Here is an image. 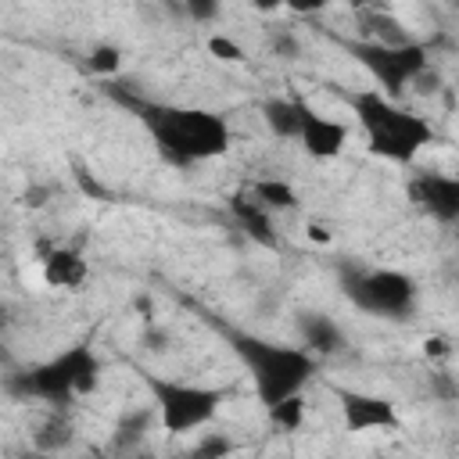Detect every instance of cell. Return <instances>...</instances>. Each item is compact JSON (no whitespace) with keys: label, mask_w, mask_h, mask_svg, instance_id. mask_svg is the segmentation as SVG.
Instances as JSON below:
<instances>
[{"label":"cell","mask_w":459,"mask_h":459,"mask_svg":"<svg viewBox=\"0 0 459 459\" xmlns=\"http://www.w3.org/2000/svg\"><path fill=\"white\" fill-rule=\"evenodd\" d=\"M355 22H359V39H369V43H391V47H402V43H412V32L409 25L391 14L387 7H362L355 11Z\"/></svg>","instance_id":"15"},{"label":"cell","mask_w":459,"mask_h":459,"mask_svg":"<svg viewBox=\"0 0 459 459\" xmlns=\"http://www.w3.org/2000/svg\"><path fill=\"white\" fill-rule=\"evenodd\" d=\"M86 68H90L93 75H118V68H122V50H118L115 43H97V47L90 50V57H86Z\"/></svg>","instance_id":"20"},{"label":"cell","mask_w":459,"mask_h":459,"mask_svg":"<svg viewBox=\"0 0 459 459\" xmlns=\"http://www.w3.org/2000/svg\"><path fill=\"white\" fill-rule=\"evenodd\" d=\"M143 384L151 391V402L158 405V427L172 437L179 434H194L201 427H208L222 402L230 398L226 387H208V384H186V380H172V377H154L143 373Z\"/></svg>","instance_id":"5"},{"label":"cell","mask_w":459,"mask_h":459,"mask_svg":"<svg viewBox=\"0 0 459 459\" xmlns=\"http://www.w3.org/2000/svg\"><path fill=\"white\" fill-rule=\"evenodd\" d=\"M344 54L377 82V90H384L387 97H402L427 68H430V54L423 43H369V39H341Z\"/></svg>","instance_id":"7"},{"label":"cell","mask_w":459,"mask_h":459,"mask_svg":"<svg viewBox=\"0 0 459 459\" xmlns=\"http://www.w3.org/2000/svg\"><path fill=\"white\" fill-rule=\"evenodd\" d=\"M222 333H226L230 351L247 369L251 391L262 405L301 394L305 384L319 373V355H312L305 344H283V341H269L247 330H222Z\"/></svg>","instance_id":"3"},{"label":"cell","mask_w":459,"mask_h":459,"mask_svg":"<svg viewBox=\"0 0 459 459\" xmlns=\"http://www.w3.org/2000/svg\"><path fill=\"white\" fill-rule=\"evenodd\" d=\"M97 384H100V355L86 341L68 344L36 366H25L22 373H7V380H4L11 398H18V402L39 398V402L61 405V409H68L75 398L93 394Z\"/></svg>","instance_id":"4"},{"label":"cell","mask_w":459,"mask_h":459,"mask_svg":"<svg viewBox=\"0 0 459 459\" xmlns=\"http://www.w3.org/2000/svg\"><path fill=\"white\" fill-rule=\"evenodd\" d=\"M298 337H301V344L312 351V355H319V359H326V355H337V351H344L348 348V333L341 330V323L333 319V316H326V312H298Z\"/></svg>","instance_id":"12"},{"label":"cell","mask_w":459,"mask_h":459,"mask_svg":"<svg viewBox=\"0 0 459 459\" xmlns=\"http://www.w3.org/2000/svg\"><path fill=\"white\" fill-rule=\"evenodd\" d=\"M247 190H251L273 215H280V212H298V208H301L298 190H294L287 179H280V176H262V179L247 183Z\"/></svg>","instance_id":"18"},{"label":"cell","mask_w":459,"mask_h":459,"mask_svg":"<svg viewBox=\"0 0 459 459\" xmlns=\"http://www.w3.org/2000/svg\"><path fill=\"white\" fill-rule=\"evenodd\" d=\"M348 7H355V11H362V7H373V0H344Z\"/></svg>","instance_id":"29"},{"label":"cell","mask_w":459,"mask_h":459,"mask_svg":"<svg viewBox=\"0 0 459 459\" xmlns=\"http://www.w3.org/2000/svg\"><path fill=\"white\" fill-rule=\"evenodd\" d=\"M39 273H43V283L47 287H57V290H79L90 276V265L86 258L75 251V247H50L43 258H39Z\"/></svg>","instance_id":"13"},{"label":"cell","mask_w":459,"mask_h":459,"mask_svg":"<svg viewBox=\"0 0 459 459\" xmlns=\"http://www.w3.org/2000/svg\"><path fill=\"white\" fill-rule=\"evenodd\" d=\"M341 100L351 108L369 154L394 161V165H412L430 143H434V126L420 115L402 108L394 97L384 90H341Z\"/></svg>","instance_id":"2"},{"label":"cell","mask_w":459,"mask_h":459,"mask_svg":"<svg viewBox=\"0 0 459 459\" xmlns=\"http://www.w3.org/2000/svg\"><path fill=\"white\" fill-rule=\"evenodd\" d=\"M226 208H230V215H233V222H237V230H244L258 247H276V222H273V212L244 186V190H237V194H230V201H226Z\"/></svg>","instance_id":"11"},{"label":"cell","mask_w":459,"mask_h":459,"mask_svg":"<svg viewBox=\"0 0 459 459\" xmlns=\"http://www.w3.org/2000/svg\"><path fill=\"white\" fill-rule=\"evenodd\" d=\"M423 355H427V359H430V355H434V359H437V355H448V344H445L441 337H427V341H423Z\"/></svg>","instance_id":"26"},{"label":"cell","mask_w":459,"mask_h":459,"mask_svg":"<svg viewBox=\"0 0 459 459\" xmlns=\"http://www.w3.org/2000/svg\"><path fill=\"white\" fill-rule=\"evenodd\" d=\"M154 427H158V405L154 402L151 405H129V409L118 412L115 427H111L108 448L111 452H136Z\"/></svg>","instance_id":"14"},{"label":"cell","mask_w":459,"mask_h":459,"mask_svg":"<svg viewBox=\"0 0 459 459\" xmlns=\"http://www.w3.org/2000/svg\"><path fill=\"white\" fill-rule=\"evenodd\" d=\"M337 409L341 423L348 434H366V430H394L402 423L398 409L391 398L373 394V391H355V387H337Z\"/></svg>","instance_id":"8"},{"label":"cell","mask_w":459,"mask_h":459,"mask_svg":"<svg viewBox=\"0 0 459 459\" xmlns=\"http://www.w3.org/2000/svg\"><path fill=\"white\" fill-rule=\"evenodd\" d=\"M344 298L377 319H409L420 301V283L402 269H366L351 265L341 273Z\"/></svg>","instance_id":"6"},{"label":"cell","mask_w":459,"mask_h":459,"mask_svg":"<svg viewBox=\"0 0 459 459\" xmlns=\"http://www.w3.org/2000/svg\"><path fill=\"white\" fill-rule=\"evenodd\" d=\"M237 445L226 437V434H215V430H204L201 434V441L190 448L194 455H201V459H215V455H230Z\"/></svg>","instance_id":"23"},{"label":"cell","mask_w":459,"mask_h":459,"mask_svg":"<svg viewBox=\"0 0 459 459\" xmlns=\"http://www.w3.org/2000/svg\"><path fill=\"white\" fill-rule=\"evenodd\" d=\"M179 7L190 22H215L222 11V0H179Z\"/></svg>","instance_id":"24"},{"label":"cell","mask_w":459,"mask_h":459,"mask_svg":"<svg viewBox=\"0 0 459 459\" xmlns=\"http://www.w3.org/2000/svg\"><path fill=\"white\" fill-rule=\"evenodd\" d=\"M72 441H75V427H72V420H68V412L61 405H54V412L32 430V448L47 452V455L72 448Z\"/></svg>","instance_id":"17"},{"label":"cell","mask_w":459,"mask_h":459,"mask_svg":"<svg viewBox=\"0 0 459 459\" xmlns=\"http://www.w3.org/2000/svg\"><path fill=\"white\" fill-rule=\"evenodd\" d=\"M305 104L301 97H265L262 100V122L276 140H298L301 136V118H305Z\"/></svg>","instance_id":"16"},{"label":"cell","mask_w":459,"mask_h":459,"mask_svg":"<svg viewBox=\"0 0 459 459\" xmlns=\"http://www.w3.org/2000/svg\"><path fill=\"white\" fill-rule=\"evenodd\" d=\"M255 11H262V14H269V11H280L283 7V0H247Z\"/></svg>","instance_id":"27"},{"label":"cell","mask_w":459,"mask_h":459,"mask_svg":"<svg viewBox=\"0 0 459 459\" xmlns=\"http://www.w3.org/2000/svg\"><path fill=\"white\" fill-rule=\"evenodd\" d=\"M115 100L126 104L140 118V126L147 129L161 161H169L176 169H190L197 161H215L233 143L230 122L212 108L147 100V97H133V93H115Z\"/></svg>","instance_id":"1"},{"label":"cell","mask_w":459,"mask_h":459,"mask_svg":"<svg viewBox=\"0 0 459 459\" xmlns=\"http://www.w3.org/2000/svg\"><path fill=\"white\" fill-rule=\"evenodd\" d=\"M409 201L434 222H459V176L423 169L409 179Z\"/></svg>","instance_id":"9"},{"label":"cell","mask_w":459,"mask_h":459,"mask_svg":"<svg viewBox=\"0 0 459 459\" xmlns=\"http://www.w3.org/2000/svg\"><path fill=\"white\" fill-rule=\"evenodd\" d=\"M301 151L316 161H333L344 143H348V126L341 118H330L323 111H316L312 104H305V118H301V136H298Z\"/></svg>","instance_id":"10"},{"label":"cell","mask_w":459,"mask_h":459,"mask_svg":"<svg viewBox=\"0 0 459 459\" xmlns=\"http://www.w3.org/2000/svg\"><path fill=\"white\" fill-rule=\"evenodd\" d=\"M265 416H269V423L276 427V430H301V423H305V402H301V394H290V398H280V402H273V405H265Z\"/></svg>","instance_id":"19"},{"label":"cell","mask_w":459,"mask_h":459,"mask_svg":"<svg viewBox=\"0 0 459 459\" xmlns=\"http://www.w3.org/2000/svg\"><path fill=\"white\" fill-rule=\"evenodd\" d=\"M269 47L276 57H287V61L301 54V43H298L294 29H287V25H269Z\"/></svg>","instance_id":"22"},{"label":"cell","mask_w":459,"mask_h":459,"mask_svg":"<svg viewBox=\"0 0 459 459\" xmlns=\"http://www.w3.org/2000/svg\"><path fill=\"white\" fill-rule=\"evenodd\" d=\"M308 237H312V240H330V237H326V230H319V226H312V230H308Z\"/></svg>","instance_id":"28"},{"label":"cell","mask_w":459,"mask_h":459,"mask_svg":"<svg viewBox=\"0 0 459 459\" xmlns=\"http://www.w3.org/2000/svg\"><path fill=\"white\" fill-rule=\"evenodd\" d=\"M330 4H333V0H283V7H287L290 14H301V18H308V14H323Z\"/></svg>","instance_id":"25"},{"label":"cell","mask_w":459,"mask_h":459,"mask_svg":"<svg viewBox=\"0 0 459 459\" xmlns=\"http://www.w3.org/2000/svg\"><path fill=\"white\" fill-rule=\"evenodd\" d=\"M208 54L212 57H219V61H226V65H244L247 61V50L237 43V39H230V36H208Z\"/></svg>","instance_id":"21"}]
</instances>
